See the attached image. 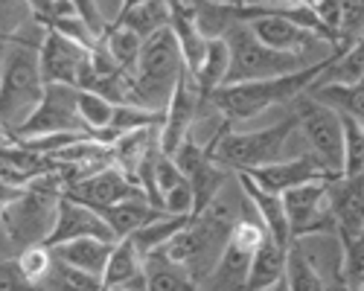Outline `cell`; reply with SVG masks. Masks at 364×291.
I'll list each match as a JSON object with an SVG mask.
<instances>
[{"mask_svg":"<svg viewBox=\"0 0 364 291\" xmlns=\"http://www.w3.org/2000/svg\"><path fill=\"white\" fill-rule=\"evenodd\" d=\"M184 73H187L184 53H181L172 26H166L143 44V55L134 70V105L166 114Z\"/></svg>","mask_w":364,"mask_h":291,"instance_id":"3","label":"cell"},{"mask_svg":"<svg viewBox=\"0 0 364 291\" xmlns=\"http://www.w3.org/2000/svg\"><path fill=\"white\" fill-rule=\"evenodd\" d=\"M326 291H350V288H347V285H344V280L338 277V282H336V285H332V288H326Z\"/></svg>","mask_w":364,"mask_h":291,"instance_id":"40","label":"cell"},{"mask_svg":"<svg viewBox=\"0 0 364 291\" xmlns=\"http://www.w3.org/2000/svg\"><path fill=\"white\" fill-rule=\"evenodd\" d=\"M230 230H233V221L228 219V210L225 207H210L204 210L201 216H193V221L175 233L169 239L166 248H161L169 259L187 265V271L193 274V280L204 288L207 280L213 277L219 259L225 253V245L230 239Z\"/></svg>","mask_w":364,"mask_h":291,"instance_id":"4","label":"cell"},{"mask_svg":"<svg viewBox=\"0 0 364 291\" xmlns=\"http://www.w3.org/2000/svg\"><path fill=\"white\" fill-rule=\"evenodd\" d=\"M15 259H18L21 271H23L29 280L47 288V280H50V271H53V262H55L53 248H47V245H33V248L21 251Z\"/></svg>","mask_w":364,"mask_h":291,"instance_id":"32","label":"cell"},{"mask_svg":"<svg viewBox=\"0 0 364 291\" xmlns=\"http://www.w3.org/2000/svg\"><path fill=\"white\" fill-rule=\"evenodd\" d=\"M0 291H47V288L29 280L21 271L15 256H4V265H0Z\"/></svg>","mask_w":364,"mask_h":291,"instance_id":"35","label":"cell"},{"mask_svg":"<svg viewBox=\"0 0 364 291\" xmlns=\"http://www.w3.org/2000/svg\"><path fill=\"white\" fill-rule=\"evenodd\" d=\"M251 29H254V35H257L262 44L274 47V50H280V53L300 55V58L306 55V50H309L315 41H321V38H315L312 33H306L303 26H297V23H291V21H286V18H280L274 9H268V15L259 18V21H251Z\"/></svg>","mask_w":364,"mask_h":291,"instance_id":"18","label":"cell"},{"mask_svg":"<svg viewBox=\"0 0 364 291\" xmlns=\"http://www.w3.org/2000/svg\"><path fill=\"white\" fill-rule=\"evenodd\" d=\"M38 55H41V73H44L47 84H70V87H76L79 84V73H82L85 62L90 58V50L47 29Z\"/></svg>","mask_w":364,"mask_h":291,"instance_id":"16","label":"cell"},{"mask_svg":"<svg viewBox=\"0 0 364 291\" xmlns=\"http://www.w3.org/2000/svg\"><path fill=\"white\" fill-rule=\"evenodd\" d=\"M236 175H239V187L245 190V198L254 204V210L262 219V224L268 227V233L289 251L294 239H291V224H289V213H286L283 195H274V192L262 190L254 178H248L245 172H236Z\"/></svg>","mask_w":364,"mask_h":291,"instance_id":"17","label":"cell"},{"mask_svg":"<svg viewBox=\"0 0 364 291\" xmlns=\"http://www.w3.org/2000/svg\"><path fill=\"white\" fill-rule=\"evenodd\" d=\"M306 97H312L315 102L338 111L341 116H350V120L364 126V82L355 84H312Z\"/></svg>","mask_w":364,"mask_h":291,"instance_id":"26","label":"cell"},{"mask_svg":"<svg viewBox=\"0 0 364 291\" xmlns=\"http://www.w3.org/2000/svg\"><path fill=\"white\" fill-rule=\"evenodd\" d=\"M283 201H286L294 242L306 236H332V233H338L336 216L329 210V181H315V184L289 190Z\"/></svg>","mask_w":364,"mask_h":291,"instance_id":"10","label":"cell"},{"mask_svg":"<svg viewBox=\"0 0 364 291\" xmlns=\"http://www.w3.org/2000/svg\"><path fill=\"white\" fill-rule=\"evenodd\" d=\"M58 201L62 198L29 187L15 201L4 204V256H18L33 245H47L55 224Z\"/></svg>","mask_w":364,"mask_h":291,"instance_id":"7","label":"cell"},{"mask_svg":"<svg viewBox=\"0 0 364 291\" xmlns=\"http://www.w3.org/2000/svg\"><path fill=\"white\" fill-rule=\"evenodd\" d=\"M353 291H364V285H358V288H353Z\"/></svg>","mask_w":364,"mask_h":291,"instance_id":"44","label":"cell"},{"mask_svg":"<svg viewBox=\"0 0 364 291\" xmlns=\"http://www.w3.org/2000/svg\"><path fill=\"white\" fill-rule=\"evenodd\" d=\"M286 285L289 291H326V282L315 262L300 248V242H291L289 259H286Z\"/></svg>","mask_w":364,"mask_h":291,"instance_id":"29","label":"cell"},{"mask_svg":"<svg viewBox=\"0 0 364 291\" xmlns=\"http://www.w3.org/2000/svg\"><path fill=\"white\" fill-rule=\"evenodd\" d=\"M251 262H254V251L239 248L236 242L228 239L225 253L219 259V265L213 271V277L207 280V291H248V277H251Z\"/></svg>","mask_w":364,"mask_h":291,"instance_id":"23","label":"cell"},{"mask_svg":"<svg viewBox=\"0 0 364 291\" xmlns=\"http://www.w3.org/2000/svg\"><path fill=\"white\" fill-rule=\"evenodd\" d=\"M210 4H233V0H210Z\"/></svg>","mask_w":364,"mask_h":291,"instance_id":"42","label":"cell"},{"mask_svg":"<svg viewBox=\"0 0 364 291\" xmlns=\"http://www.w3.org/2000/svg\"><path fill=\"white\" fill-rule=\"evenodd\" d=\"M41 134H90L79 116V87L47 84L44 99L29 120L9 137H41Z\"/></svg>","mask_w":364,"mask_h":291,"instance_id":"9","label":"cell"},{"mask_svg":"<svg viewBox=\"0 0 364 291\" xmlns=\"http://www.w3.org/2000/svg\"><path fill=\"white\" fill-rule=\"evenodd\" d=\"M68 198L73 201H82L87 204V207L94 210H105V207H114V204L119 201H132V198H146L140 184L132 178L129 172H123L117 163L100 169L97 175H90V178H85L82 184H76Z\"/></svg>","mask_w":364,"mask_h":291,"instance_id":"13","label":"cell"},{"mask_svg":"<svg viewBox=\"0 0 364 291\" xmlns=\"http://www.w3.org/2000/svg\"><path fill=\"white\" fill-rule=\"evenodd\" d=\"M329 210L338 242L364 239V175H338L329 181Z\"/></svg>","mask_w":364,"mask_h":291,"instance_id":"15","label":"cell"},{"mask_svg":"<svg viewBox=\"0 0 364 291\" xmlns=\"http://www.w3.org/2000/svg\"><path fill=\"white\" fill-rule=\"evenodd\" d=\"M228 70H230V47H228L225 38H213L210 41V53L204 58V65L196 73H190L207 105H210V99H213V94L219 91V87H225Z\"/></svg>","mask_w":364,"mask_h":291,"instance_id":"27","label":"cell"},{"mask_svg":"<svg viewBox=\"0 0 364 291\" xmlns=\"http://www.w3.org/2000/svg\"><path fill=\"white\" fill-rule=\"evenodd\" d=\"M300 128V116L291 111L286 120L259 128V131H225L213 149V158L233 172H248L259 166H271L286 160V146L291 134Z\"/></svg>","mask_w":364,"mask_h":291,"instance_id":"5","label":"cell"},{"mask_svg":"<svg viewBox=\"0 0 364 291\" xmlns=\"http://www.w3.org/2000/svg\"><path fill=\"white\" fill-rule=\"evenodd\" d=\"M338 277L344 280V285L350 291L364 285V239L341 242V271H338Z\"/></svg>","mask_w":364,"mask_h":291,"instance_id":"33","label":"cell"},{"mask_svg":"<svg viewBox=\"0 0 364 291\" xmlns=\"http://www.w3.org/2000/svg\"><path fill=\"white\" fill-rule=\"evenodd\" d=\"M76 239H102V242H117L114 230L108 227V221L100 216V210L87 207L82 201L73 198H62L58 201V213H55V224L47 239V248L65 245V242H76Z\"/></svg>","mask_w":364,"mask_h":291,"instance_id":"11","label":"cell"},{"mask_svg":"<svg viewBox=\"0 0 364 291\" xmlns=\"http://www.w3.org/2000/svg\"><path fill=\"white\" fill-rule=\"evenodd\" d=\"M114 114H117V105L108 102L105 97H100L94 91H79V116L90 134L105 131L114 120Z\"/></svg>","mask_w":364,"mask_h":291,"instance_id":"31","label":"cell"},{"mask_svg":"<svg viewBox=\"0 0 364 291\" xmlns=\"http://www.w3.org/2000/svg\"><path fill=\"white\" fill-rule=\"evenodd\" d=\"M228 47H230V70H228V84H242V82H262V79H277V76H289L297 73L303 67H309L300 55L291 53H280L274 47L262 44L251 23H239L236 29L225 35Z\"/></svg>","mask_w":364,"mask_h":291,"instance_id":"6","label":"cell"},{"mask_svg":"<svg viewBox=\"0 0 364 291\" xmlns=\"http://www.w3.org/2000/svg\"><path fill=\"white\" fill-rule=\"evenodd\" d=\"M315 9H318V15H321V21L329 26V33L336 35V38H341V21H344V15H341V0H318Z\"/></svg>","mask_w":364,"mask_h":291,"instance_id":"37","label":"cell"},{"mask_svg":"<svg viewBox=\"0 0 364 291\" xmlns=\"http://www.w3.org/2000/svg\"><path fill=\"white\" fill-rule=\"evenodd\" d=\"M47 291H108L105 282L94 274H85L68 262L55 259L53 262V271H50V280H47Z\"/></svg>","mask_w":364,"mask_h":291,"instance_id":"30","label":"cell"},{"mask_svg":"<svg viewBox=\"0 0 364 291\" xmlns=\"http://www.w3.org/2000/svg\"><path fill=\"white\" fill-rule=\"evenodd\" d=\"M344 120V140H347V163L344 175H364V126L341 116Z\"/></svg>","mask_w":364,"mask_h":291,"instance_id":"34","label":"cell"},{"mask_svg":"<svg viewBox=\"0 0 364 291\" xmlns=\"http://www.w3.org/2000/svg\"><path fill=\"white\" fill-rule=\"evenodd\" d=\"M100 216H102V219L108 221V227L114 230L117 242H123V239L134 236L137 230H143L146 224L158 221V219H164V216H169V213L151 207L146 198H132V201H119V204H114V207L100 210Z\"/></svg>","mask_w":364,"mask_h":291,"instance_id":"21","label":"cell"},{"mask_svg":"<svg viewBox=\"0 0 364 291\" xmlns=\"http://www.w3.org/2000/svg\"><path fill=\"white\" fill-rule=\"evenodd\" d=\"M105 288H134L146 291V265H143V253L134 248L132 239L117 242L108 271H105Z\"/></svg>","mask_w":364,"mask_h":291,"instance_id":"24","label":"cell"},{"mask_svg":"<svg viewBox=\"0 0 364 291\" xmlns=\"http://www.w3.org/2000/svg\"><path fill=\"white\" fill-rule=\"evenodd\" d=\"M41 41H29L18 33H4V79H0L4 82V87H0L4 134L18 131L44 99L47 82L38 55Z\"/></svg>","mask_w":364,"mask_h":291,"instance_id":"1","label":"cell"},{"mask_svg":"<svg viewBox=\"0 0 364 291\" xmlns=\"http://www.w3.org/2000/svg\"><path fill=\"white\" fill-rule=\"evenodd\" d=\"M233 4L251 9H283V6H312L318 0H233Z\"/></svg>","mask_w":364,"mask_h":291,"instance_id":"38","label":"cell"},{"mask_svg":"<svg viewBox=\"0 0 364 291\" xmlns=\"http://www.w3.org/2000/svg\"><path fill=\"white\" fill-rule=\"evenodd\" d=\"M286 259H289V251L268 233L265 242L254 253L248 291H268V288H274L277 282H283L286 280Z\"/></svg>","mask_w":364,"mask_h":291,"instance_id":"25","label":"cell"},{"mask_svg":"<svg viewBox=\"0 0 364 291\" xmlns=\"http://www.w3.org/2000/svg\"><path fill=\"white\" fill-rule=\"evenodd\" d=\"M248 178H254L262 190L274 192V195H286L289 190H297L303 184H315V181H332V175L326 172V166L312 155H297V158H286L280 163L271 166H259V169H248Z\"/></svg>","mask_w":364,"mask_h":291,"instance_id":"14","label":"cell"},{"mask_svg":"<svg viewBox=\"0 0 364 291\" xmlns=\"http://www.w3.org/2000/svg\"><path fill=\"white\" fill-rule=\"evenodd\" d=\"M143 265H146V291H207L193 280L187 265L169 259L164 251L143 256Z\"/></svg>","mask_w":364,"mask_h":291,"instance_id":"22","label":"cell"},{"mask_svg":"<svg viewBox=\"0 0 364 291\" xmlns=\"http://www.w3.org/2000/svg\"><path fill=\"white\" fill-rule=\"evenodd\" d=\"M297 116H300V134L309 143V152L326 166V172L332 178L344 175V163H347V140H344V120L338 111H332L321 102H315L312 97L303 94V99L297 102Z\"/></svg>","mask_w":364,"mask_h":291,"instance_id":"8","label":"cell"},{"mask_svg":"<svg viewBox=\"0 0 364 291\" xmlns=\"http://www.w3.org/2000/svg\"><path fill=\"white\" fill-rule=\"evenodd\" d=\"M329 65H332V55L321 58V62H312L309 67L289 73V76L219 87L213 94V99H210V108H216L228 123L254 120L257 114H262L268 108H277V105H286V102H294L297 97H303L326 73Z\"/></svg>","mask_w":364,"mask_h":291,"instance_id":"2","label":"cell"},{"mask_svg":"<svg viewBox=\"0 0 364 291\" xmlns=\"http://www.w3.org/2000/svg\"><path fill=\"white\" fill-rule=\"evenodd\" d=\"M117 242H102V239H76V242H65V245H55L53 253L55 259L68 262V265L85 271V274H94L105 282V271H108V262L114 253Z\"/></svg>","mask_w":364,"mask_h":291,"instance_id":"20","label":"cell"},{"mask_svg":"<svg viewBox=\"0 0 364 291\" xmlns=\"http://www.w3.org/2000/svg\"><path fill=\"white\" fill-rule=\"evenodd\" d=\"M108 291H134V288H108Z\"/></svg>","mask_w":364,"mask_h":291,"instance_id":"43","label":"cell"},{"mask_svg":"<svg viewBox=\"0 0 364 291\" xmlns=\"http://www.w3.org/2000/svg\"><path fill=\"white\" fill-rule=\"evenodd\" d=\"M268 291H289V285H286V280H283V282H277L274 288H268Z\"/></svg>","mask_w":364,"mask_h":291,"instance_id":"41","label":"cell"},{"mask_svg":"<svg viewBox=\"0 0 364 291\" xmlns=\"http://www.w3.org/2000/svg\"><path fill=\"white\" fill-rule=\"evenodd\" d=\"M70 6L79 12V18L94 29L97 35H105V29H108V21L102 18V12H100V4L97 0H70Z\"/></svg>","mask_w":364,"mask_h":291,"instance_id":"36","label":"cell"},{"mask_svg":"<svg viewBox=\"0 0 364 291\" xmlns=\"http://www.w3.org/2000/svg\"><path fill=\"white\" fill-rule=\"evenodd\" d=\"M201 108H210V105L198 94V87H196V82H193V76L187 70L178 82V91H175V97H172V102L166 108V123L161 128V146H164L166 158H172L178 152V146L193 134V126L198 123Z\"/></svg>","mask_w":364,"mask_h":291,"instance_id":"12","label":"cell"},{"mask_svg":"<svg viewBox=\"0 0 364 291\" xmlns=\"http://www.w3.org/2000/svg\"><path fill=\"white\" fill-rule=\"evenodd\" d=\"M62 4H65V0H26V6L33 9V18H47Z\"/></svg>","mask_w":364,"mask_h":291,"instance_id":"39","label":"cell"},{"mask_svg":"<svg viewBox=\"0 0 364 291\" xmlns=\"http://www.w3.org/2000/svg\"><path fill=\"white\" fill-rule=\"evenodd\" d=\"M102 44H105L108 55L114 58V65H117L119 70H126V73L134 76L137 62H140V55H143V44H146V41L134 33V29L111 21L108 29H105V35H102Z\"/></svg>","mask_w":364,"mask_h":291,"instance_id":"28","label":"cell"},{"mask_svg":"<svg viewBox=\"0 0 364 291\" xmlns=\"http://www.w3.org/2000/svg\"><path fill=\"white\" fill-rule=\"evenodd\" d=\"M114 21L134 29L143 41H149L161 29L172 26V0H123Z\"/></svg>","mask_w":364,"mask_h":291,"instance_id":"19","label":"cell"}]
</instances>
